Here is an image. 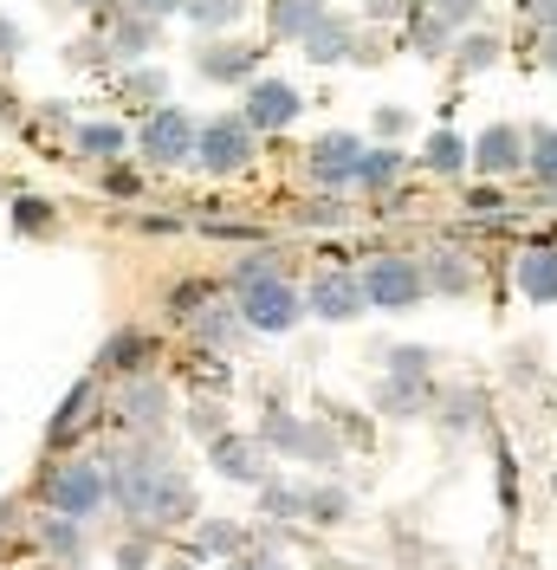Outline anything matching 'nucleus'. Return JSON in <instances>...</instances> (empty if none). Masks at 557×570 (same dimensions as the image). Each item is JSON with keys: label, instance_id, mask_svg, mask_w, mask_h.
Masks as SVG:
<instances>
[{"label": "nucleus", "instance_id": "nucleus-1", "mask_svg": "<svg viewBox=\"0 0 557 570\" xmlns=\"http://www.w3.org/2000/svg\"><path fill=\"white\" fill-rule=\"evenodd\" d=\"M356 292H363V305H377V312H409L428 285H421L416 259H395V253H389V259H370V266H363Z\"/></svg>", "mask_w": 557, "mask_h": 570}, {"label": "nucleus", "instance_id": "nucleus-2", "mask_svg": "<svg viewBox=\"0 0 557 570\" xmlns=\"http://www.w3.org/2000/svg\"><path fill=\"white\" fill-rule=\"evenodd\" d=\"M46 499H52V512L59 519H91L98 505H105V466H91V461H71V466H52L46 473Z\"/></svg>", "mask_w": 557, "mask_h": 570}, {"label": "nucleus", "instance_id": "nucleus-3", "mask_svg": "<svg viewBox=\"0 0 557 570\" xmlns=\"http://www.w3.org/2000/svg\"><path fill=\"white\" fill-rule=\"evenodd\" d=\"M195 156H202V169H214V176H234V169L253 163V130H246L241 117L195 124Z\"/></svg>", "mask_w": 557, "mask_h": 570}, {"label": "nucleus", "instance_id": "nucleus-4", "mask_svg": "<svg viewBox=\"0 0 557 570\" xmlns=\"http://www.w3.org/2000/svg\"><path fill=\"white\" fill-rule=\"evenodd\" d=\"M143 156L156 163V169H175V163H188L195 156V117L188 110H156L149 124H143Z\"/></svg>", "mask_w": 557, "mask_h": 570}, {"label": "nucleus", "instance_id": "nucleus-5", "mask_svg": "<svg viewBox=\"0 0 557 570\" xmlns=\"http://www.w3.org/2000/svg\"><path fill=\"white\" fill-rule=\"evenodd\" d=\"M241 318L253 324V331H292V324L305 318V305H299L292 285L266 279V285H246L241 292Z\"/></svg>", "mask_w": 557, "mask_h": 570}, {"label": "nucleus", "instance_id": "nucleus-6", "mask_svg": "<svg viewBox=\"0 0 557 570\" xmlns=\"http://www.w3.org/2000/svg\"><path fill=\"white\" fill-rule=\"evenodd\" d=\"M299 91H292V85H285V78H260V85H253V91H246V130H285V124H292V117H299Z\"/></svg>", "mask_w": 557, "mask_h": 570}, {"label": "nucleus", "instance_id": "nucleus-7", "mask_svg": "<svg viewBox=\"0 0 557 570\" xmlns=\"http://www.w3.org/2000/svg\"><path fill=\"white\" fill-rule=\"evenodd\" d=\"M356 156H363V149H356V137H344V130H338V137H324L312 149V176L331 181V188H344V181H356Z\"/></svg>", "mask_w": 557, "mask_h": 570}, {"label": "nucleus", "instance_id": "nucleus-8", "mask_svg": "<svg viewBox=\"0 0 557 570\" xmlns=\"http://www.w3.org/2000/svg\"><path fill=\"white\" fill-rule=\"evenodd\" d=\"M473 163H480L487 176H506V169L525 163V137L512 130V124H492L487 137H480V149H473Z\"/></svg>", "mask_w": 557, "mask_h": 570}, {"label": "nucleus", "instance_id": "nucleus-9", "mask_svg": "<svg viewBox=\"0 0 557 570\" xmlns=\"http://www.w3.org/2000/svg\"><path fill=\"white\" fill-rule=\"evenodd\" d=\"M214 466H221L227 480H246V487L266 480V466H260V454H253V441H241V434H214Z\"/></svg>", "mask_w": 557, "mask_h": 570}, {"label": "nucleus", "instance_id": "nucleus-10", "mask_svg": "<svg viewBox=\"0 0 557 570\" xmlns=\"http://www.w3.org/2000/svg\"><path fill=\"white\" fill-rule=\"evenodd\" d=\"M312 312H317V318H356V312H363V292H356V279H344V273L331 279V273H324V279L312 285Z\"/></svg>", "mask_w": 557, "mask_h": 570}, {"label": "nucleus", "instance_id": "nucleus-11", "mask_svg": "<svg viewBox=\"0 0 557 570\" xmlns=\"http://www.w3.org/2000/svg\"><path fill=\"white\" fill-rule=\"evenodd\" d=\"M163 409H169L163 383H130V390L117 395V415L130 428H163Z\"/></svg>", "mask_w": 557, "mask_h": 570}, {"label": "nucleus", "instance_id": "nucleus-12", "mask_svg": "<svg viewBox=\"0 0 557 570\" xmlns=\"http://www.w3.org/2000/svg\"><path fill=\"white\" fill-rule=\"evenodd\" d=\"M266 441H273L278 454H305V461H324V454H331V448H324V441H317L312 428L285 422V415H273V422H266Z\"/></svg>", "mask_w": 557, "mask_h": 570}, {"label": "nucleus", "instance_id": "nucleus-13", "mask_svg": "<svg viewBox=\"0 0 557 570\" xmlns=\"http://www.w3.org/2000/svg\"><path fill=\"white\" fill-rule=\"evenodd\" d=\"M519 285H525V298L551 305L557 298V253H525L519 259Z\"/></svg>", "mask_w": 557, "mask_h": 570}, {"label": "nucleus", "instance_id": "nucleus-14", "mask_svg": "<svg viewBox=\"0 0 557 570\" xmlns=\"http://www.w3.org/2000/svg\"><path fill=\"white\" fill-rule=\"evenodd\" d=\"M305 46H312L317 66H338V59H350V27H344V20H324V13H317L312 33H305Z\"/></svg>", "mask_w": 557, "mask_h": 570}, {"label": "nucleus", "instance_id": "nucleus-15", "mask_svg": "<svg viewBox=\"0 0 557 570\" xmlns=\"http://www.w3.org/2000/svg\"><path fill=\"white\" fill-rule=\"evenodd\" d=\"M253 66H260L253 46H208V52H202V71H208V78H246Z\"/></svg>", "mask_w": 557, "mask_h": 570}, {"label": "nucleus", "instance_id": "nucleus-16", "mask_svg": "<svg viewBox=\"0 0 557 570\" xmlns=\"http://www.w3.org/2000/svg\"><path fill=\"white\" fill-rule=\"evenodd\" d=\"M460 163H467V142L453 137V130H434V137H428V169H434V176H453Z\"/></svg>", "mask_w": 557, "mask_h": 570}, {"label": "nucleus", "instance_id": "nucleus-17", "mask_svg": "<svg viewBox=\"0 0 557 570\" xmlns=\"http://www.w3.org/2000/svg\"><path fill=\"white\" fill-rule=\"evenodd\" d=\"M395 176H402V156H395V149H377V156H356V181H363V188H389Z\"/></svg>", "mask_w": 557, "mask_h": 570}, {"label": "nucleus", "instance_id": "nucleus-18", "mask_svg": "<svg viewBox=\"0 0 557 570\" xmlns=\"http://www.w3.org/2000/svg\"><path fill=\"white\" fill-rule=\"evenodd\" d=\"M317 13H324L317 0H278L273 7V33H312Z\"/></svg>", "mask_w": 557, "mask_h": 570}, {"label": "nucleus", "instance_id": "nucleus-19", "mask_svg": "<svg viewBox=\"0 0 557 570\" xmlns=\"http://www.w3.org/2000/svg\"><path fill=\"white\" fill-rule=\"evenodd\" d=\"M409 33H416V46L428 52V59H441V52H448V27H441L428 7H416V13H409Z\"/></svg>", "mask_w": 557, "mask_h": 570}, {"label": "nucleus", "instance_id": "nucleus-20", "mask_svg": "<svg viewBox=\"0 0 557 570\" xmlns=\"http://www.w3.org/2000/svg\"><path fill=\"white\" fill-rule=\"evenodd\" d=\"M525 163L538 169V181H557V130H531V142H525Z\"/></svg>", "mask_w": 557, "mask_h": 570}, {"label": "nucleus", "instance_id": "nucleus-21", "mask_svg": "<svg viewBox=\"0 0 557 570\" xmlns=\"http://www.w3.org/2000/svg\"><path fill=\"white\" fill-rule=\"evenodd\" d=\"M182 13L195 27H227V20H241V0H182Z\"/></svg>", "mask_w": 557, "mask_h": 570}, {"label": "nucleus", "instance_id": "nucleus-22", "mask_svg": "<svg viewBox=\"0 0 557 570\" xmlns=\"http://www.w3.org/2000/svg\"><path fill=\"white\" fill-rule=\"evenodd\" d=\"M350 512V499L338 493V487H312L305 493V519H317V525H331V519H344Z\"/></svg>", "mask_w": 557, "mask_h": 570}, {"label": "nucleus", "instance_id": "nucleus-23", "mask_svg": "<svg viewBox=\"0 0 557 570\" xmlns=\"http://www.w3.org/2000/svg\"><path fill=\"white\" fill-rule=\"evenodd\" d=\"M39 538H46V544H52L59 558H78V551H85V532H78L71 519H59V512H52V519L39 525Z\"/></svg>", "mask_w": 557, "mask_h": 570}, {"label": "nucleus", "instance_id": "nucleus-24", "mask_svg": "<svg viewBox=\"0 0 557 570\" xmlns=\"http://www.w3.org/2000/svg\"><path fill=\"white\" fill-rule=\"evenodd\" d=\"M78 149H91V156H117V149H124V130H117V124H85V130H78Z\"/></svg>", "mask_w": 557, "mask_h": 570}, {"label": "nucleus", "instance_id": "nucleus-25", "mask_svg": "<svg viewBox=\"0 0 557 570\" xmlns=\"http://www.w3.org/2000/svg\"><path fill=\"white\" fill-rule=\"evenodd\" d=\"M13 227H27V234H46V227H52V208H46L39 195H27V202H13Z\"/></svg>", "mask_w": 557, "mask_h": 570}, {"label": "nucleus", "instance_id": "nucleus-26", "mask_svg": "<svg viewBox=\"0 0 557 570\" xmlns=\"http://www.w3.org/2000/svg\"><path fill=\"white\" fill-rule=\"evenodd\" d=\"M85 402H91V390H85V383H78V390L66 395V409H59V422H52V441H66L71 428L85 422Z\"/></svg>", "mask_w": 557, "mask_h": 570}, {"label": "nucleus", "instance_id": "nucleus-27", "mask_svg": "<svg viewBox=\"0 0 557 570\" xmlns=\"http://www.w3.org/2000/svg\"><path fill=\"white\" fill-rule=\"evenodd\" d=\"M241 544H246L241 525H221V519H208V525H202V551H241Z\"/></svg>", "mask_w": 557, "mask_h": 570}, {"label": "nucleus", "instance_id": "nucleus-28", "mask_svg": "<svg viewBox=\"0 0 557 570\" xmlns=\"http://www.w3.org/2000/svg\"><path fill=\"white\" fill-rule=\"evenodd\" d=\"M492 59H499V39H492V33H473L467 46H460V66H467V71L492 66Z\"/></svg>", "mask_w": 557, "mask_h": 570}, {"label": "nucleus", "instance_id": "nucleus-29", "mask_svg": "<svg viewBox=\"0 0 557 570\" xmlns=\"http://www.w3.org/2000/svg\"><path fill=\"white\" fill-rule=\"evenodd\" d=\"M266 279H273V253H246L241 266H234V285H241V292L246 285H266Z\"/></svg>", "mask_w": 557, "mask_h": 570}, {"label": "nucleus", "instance_id": "nucleus-30", "mask_svg": "<svg viewBox=\"0 0 557 570\" xmlns=\"http://www.w3.org/2000/svg\"><path fill=\"white\" fill-rule=\"evenodd\" d=\"M266 512H273V519H305V493H292V487H266Z\"/></svg>", "mask_w": 557, "mask_h": 570}, {"label": "nucleus", "instance_id": "nucleus-31", "mask_svg": "<svg viewBox=\"0 0 557 570\" xmlns=\"http://www.w3.org/2000/svg\"><path fill=\"white\" fill-rule=\"evenodd\" d=\"M149 39H156V20H143V13H130V20L117 27V52H124V46H130V52H143Z\"/></svg>", "mask_w": 557, "mask_h": 570}, {"label": "nucleus", "instance_id": "nucleus-32", "mask_svg": "<svg viewBox=\"0 0 557 570\" xmlns=\"http://www.w3.org/2000/svg\"><path fill=\"white\" fill-rule=\"evenodd\" d=\"M473 7H480V0H428V13H434L441 27H453V20H473Z\"/></svg>", "mask_w": 557, "mask_h": 570}, {"label": "nucleus", "instance_id": "nucleus-33", "mask_svg": "<svg viewBox=\"0 0 557 570\" xmlns=\"http://www.w3.org/2000/svg\"><path fill=\"white\" fill-rule=\"evenodd\" d=\"M143 351H149V344H143L137 331H130V337H117V344L105 351V370H124V356H143Z\"/></svg>", "mask_w": 557, "mask_h": 570}, {"label": "nucleus", "instance_id": "nucleus-34", "mask_svg": "<svg viewBox=\"0 0 557 570\" xmlns=\"http://www.w3.org/2000/svg\"><path fill=\"white\" fill-rule=\"evenodd\" d=\"M428 279L441 285V292H467V266H434ZM428 279H421V285H428Z\"/></svg>", "mask_w": 557, "mask_h": 570}, {"label": "nucleus", "instance_id": "nucleus-35", "mask_svg": "<svg viewBox=\"0 0 557 570\" xmlns=\"http://www.w3.org/2000/svg\"><path fill=\"white\" fill-rule=\"evenodd\" d=\"M124 7H130V13H143V20H163V13H175V7H182V0H124Z\"/></svg>", "mask_w": 557, "mask_h": 570}, {"label": "nucleus", "instance_id": "nucleus-36", "mask_svg": "<svg viewBox=\"0 0 557 570\" xmlns=\"http://www.w3.org/2000/svg\"><path fill=\"white\" fill-rule=\"evenodd\" d=\"M525 13H531L545 33H557V0H525Z\"/></svg>", "mask_w": 557, "mask_h": 570}, {"label": "nucleus", "instance_id": "nucleus-37", "mask_svg": "<svg viewBox=\"0 0 557 570\" xmlns=\"http://www.w3.org/2000/svg\"><path fill=\"white\" fill-rule=\"evenodd\" d=\"M234 324H241L234 312H227V318H208V324H202V337H208V344H227V337H234Z\"/></svg>", "mask_w": 557, "mask_h": 570}, {"label": "nucleus", "instance_id": "nucleus-38", "mask_svg": "<svg viewBox=\"0 0 557 570\" xmlns=\"http://www.w3.org/2000/svg\"><path fill=\"white\" fill-rule=\"evenodd\" d=\"M130 91H143V98H156V91H163V71H137V78H130Z\"/></svg>", "mask_w": 557, "mask_h": 570}, {"label": "nucleus", "instance_id": "nucleus-39", "mask_svg": "<svg viewBox=\"0 0 557 570\" xmlns=\"http://www.w3.org/2000/svg\"><path fill=\"white\" fill-rule=\"evenodd\" d=\"M13 52H20V27H13V20H0V59H13Z\"/></svg>", "mask_w": 557, "mask_h": 570}, {"label": "nucleus", "instance_id": "nucleus-40", "mask_svg": "<svg viewBox=\"0 0 557 570\" xmlns=\"http://www.w3.org/2000/svg\"><path fill=\"white\" fill-rule=\"evenodd\" d=\"M143 558H149V544H143V538H137V544H124V551H117V564H124V570H137Z\"/></svg>", "mask_w": 557, "mask_h": 570}, {"label": "nucleus", "instance_id": "nucleus-41", "mask_svg": "<svg viewBox=\"0 0 557 570\" xmlns=\"http://www.w3.org/2000/svg\"><path fill=\"white\" fill-rule=\"evenodd\" d=\"M227 570H285V564H273V558H234Z\"/></svg>", "mask_w": 557, "mask_h": 570}, {"label": "nucleus", "instance_id": "nucleus-42", "mask_svg": "<svg viewBox=\"0 0 557 570\" xmlns=\"http://www.w3.org/2000/svg\"><path fill=\"white\" fill-rule=\"evenodd\" d=\"M545 71H557V33H545Z\"/></svg>", "mask_w": 557, "mask_h": 570}, {"label": "nucleus", "instance_id": "nucleus-43", "mask_svg": "<svg viewBox=\"0 0 557 570\" xmlns=\"http://www.w3.org/2000/svg\"><path fill=\"white\" fill-rule=\"evenodd\" d=\"M395 7H402V0H370V13H395Z\"/></svg>", "mask_w": 557, "mask_h": 570}, {"label": "nucleus", "instance_id": "nucleus-44", "mask_svg": "<svg viewBox=\"0 0 557 570\" xmlns=\"http://www.w3.org/2000/svg\"><path fill=\"white\" fill-rule=\"evenodd\" d=\"M169 570H195V564H169Z\"/></svg>", "mask_w": 557, "mask_h": 570}, {"label": "nucleus", "instance_id": "nucleus-45", "mask_svg": "<svg viewBox=\"0 0 557 570\" xmlns=\"http://www.w3.org/2000/svg\"><path fill=\"white\" fill-rule=\"evenodd\" d=\"M78 7H98V0H78Z\"/></svg>", "mask_w": 557, "mask_h": 570}]
</instances>
